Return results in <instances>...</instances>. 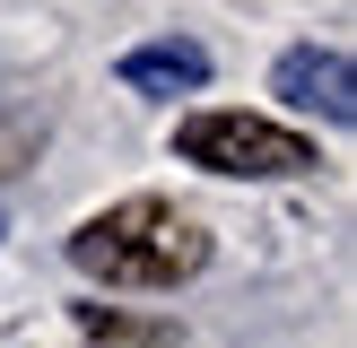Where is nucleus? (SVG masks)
<instances>
[{
    "label": "nucleus",
    "instance_id": "39448f33",
    "mask_svg": "<svg viewBox=\"0 0 357 348\" xmlns=\"http://www.w3.org/2000/svg\"><path fill=\"white\" fill-rule=\"evenodd\" d=\"M0 235H9V209H0Z\"/></svg>",
    "mask_w": 357,
    "mask_h": 348
},
{
    "label": "nucleus",
    "instance_id": "20e7f679",
    "mask_svg": "<svg viewBox=\"0 0 357 348\" xmlns=\"http://www.w3.org/2000/svg\"><path fill=\"white\" fill-rule=\"evenodd\" d=\"M201 79H209V52L192 35H157V44L122 52V87H139V96H192Z\"/></svg>",
    "mask_w": 357,
    "mask_h": 348
},
{
    "label": "nucleus",
    "instance_id": "f257e3e1",
    "mask_svg": "<svg viewBox=\"0 0 357 348\" xmlns=\"http://www.w3.org/2000/svg\"><path fill=\"white\" fill-rule=\"evenodd\" d=\"M70 270L105 278V287H183L209 270V226L183 218L174 200H114L70 235Z\"/></svg>",
    "mask_w": 357,
    "mask_h": 348
},
{
    "label": "nucleus",
    "instance_id": "f03ea898",
    "mask_svg": "<svg viewBox=\"0 0 357 348\" xmlns=\"http://www.w3.org/2000/svg\"><path fill=\"white\" fill-rule=\"evenodd\" d=\"M174 157L201 174H227V183H288V174L323 166L314 139L271 113H192V122H174Z\"/></svg>",
    "mask_w": 357,
    "mask_h": 348
},
{
    "label": "nucleus",
    "instance_id": "7ed1b4c3",
    "mask_svg": "<svg viewBox=\"0 0 357 348\" xmlns=\"http://www.w3.org/2000/svg\"><path fill=\"white\" fill-rule=\"evenodd\" d=\"M271 87L296 104V113H323V122H349V113H357V79H349V52H331V44H296V52H279Z\"/></svg>",
    "mask_w": 357,
    "mask_h": 348
}]
</instances>
